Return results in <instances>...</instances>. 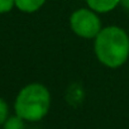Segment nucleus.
<instances>
[{
	"mask_svg": "<svg viewBox=\"0 0 129 129\" xmlns=\"http://www.w3.org/2000/svg\"><path fill=\"white\" fill-rule=\"evenodd\" d=\"M95 53L108 67H119L129 56V38L118 27H108L96 36Z\"/></svg>",
	"mask_w": 129,
	"mask_h": 129,
	"instance_id": "1",
	"label": "nucleus"
},
{
	"mask_svg": "<svg viewBox=\"0 0 129 129\" xmlns=\"http://www.w3.org/2000/svg\"><path fill=\"white\" fill-rule=\"evenodd\" d=\"M51 96L48 90L39 84L25 86L18 95L15 101V111L23 120H41L49 109Z\"/></svg>",
	"mask_w": 129,
	"mask_h": 129,
	"instance_id": "2",
	"label": "nucleus"
},
{
	"mask_svg": "<svg viewBox=\"0 0 129 129\" xmlns=\"http://www.w3.org/2000/svg\"><path fill=\"white\" fill-rule=\"evenodd\" d=\"M71 28L72 30L84 38H92L96 37L100 33V20L96 17V14H94L91 10L87 9H80L76 10L72 17H71Z\"/></svg>",
	"mask_w": 129,
	"mask_h": 129,
	"instance_id": "3",
	"label": "nucleus"
},
{
	"mask_svg": "<svg viewBox=\"0 0 129 129\" xmlns=\"http://www.w3.org/2000/svg\"><path fill=\"white\" fill-rule=\"evenodd\" d=\"M86 2L92 10H96L99 13H106L113 10L120 3V0H86Z\"/></svg>",
	"mask_w": 129,
	"mask_h": 129,
	"instance_id": "4",
	"label": "nucleus"
},
{
	"mask_svg": "<svg viewBox=\"0 0 129 129\" xmlns=\"http://www.w3.org/2000/svg\"><path fill=\"white\" fill-rule=\"evenodd\" d=\"M46 0H15V5L27 13H32L38 10L43 4H44Z\"/></svg>",
	"mask_w": 129,
	"mask_h": 129,
	"instance_id": "5",
	"label": "nucleus"
},
{
	"mask_svg": "<svg viewBox=\"0 0 129 129\" xmlns=\"http://www.w3.org/2000/svg\"><path fill=\"white\" fill-rule=\"evenodd\" d=\"M4 129H24V123L23 119L19 116H13L9 120H7Z\"/></svg>",
	"mask_w": 129,
	"mask_h": 129,
	"instance_id": "6",
	"label": "nucleus"
},
{
	"mask_svg": "<svg viewBox=\"0 0 129 129\" xmlns=\"http://www.w3.org/2000/svg\"><path fill=\"white\" fill-rule=\"evenodd\" d=\"M14 4L15 0H0V13H7L12 10Z\"/></svg>",
	"mask_w": 129,
	"mask_h": 129,
	"instance_id": "7",
	"label": "nucleus"
},
{
	"mask_svg": "<svg viewBox=\"0 0 129 129\" xmlns=\"http://www.w3.org/2000/svg\"><path fill=\"white\" fill-rule=\"evenodd\" d=\"M7 115H8V106L2 99H0V125L5 121Z\"/></svg>",
	"mask_w": 129,
	"mask_h": 129,
	"instance_id": "8",
	"label": "nucleus"
},
{
	"mask_svg": "<svg viewBox=\"0 0 129 129\" xmlns=\"http://www.w3.org/2000/svg\"><path fill=\"white\" fill-rule=\"evenodd\" d=\"M120 2H121L123 7H124L125 9H128V10H129V0H120Z\"/></svg>",
	"mask_w": 129,
	"mask_h": 129,
	"instance_id": "9",
	"label": "nucleus"
}]
</instances>
